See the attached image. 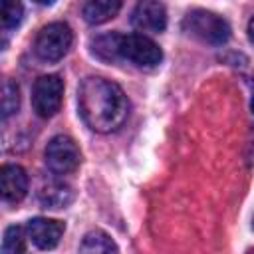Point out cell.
<instances>
[{
    "instance_id": "obj_14",
    "label": "cell",
    "mask_w": 254,
    "mask_h": 254,
    "mask_svg": "<svg viewBox=\"0 0 254 254\" xmlns=\"http://www.w3.org/2000/svg\"><path fill=\"white\" fill-rule=\"evenodd\" d=\"M24 6L20 0H0V20L4 30H12L22 22Z\"/></svg>"
},
{
    "instance_id": "obj_13",
    "label": "cell",
    "mask_w": 254,
    "mask_h": 254,
    "mask_svg": "<svg viewBox=\"0 0 254 254\" xmlns=\"http://www.w3.org/2000/svg\"><path fill=\"white\" fill-rule=\"evenodd\" d=\"M26 228L8 226L2 238V254H22L26 252Z\"/></svg>"
},
{
    "instance_id": "obj_2",
    "label": "cell",
    "mask_w": 254,
    "mask_h": 254,
    "mask_svg": "<svg viewBox=\"0 0 254 254\" xmlns=\"http://www.w3.org/2000/svg\"><path fill=\"white\" fill-rule=\"evenodd\" d=\"M183 30L204 42V44H212V46H222L228 42L230 38V26L228 22L214 14V12H208V10H202V8H196V10H190L185 20H183Z\"/></svg>"
},
{
    "instance_id": "obj_15",
    "label": "cell",
    "mask_w": 254,
    "mask_h": 254,
    "mask_svg": "<svg viewBox=\"0 0 254 254\" xmlns=\"http://www.w3.org/2000/svg\"><path fill=\"white\" fill-rule=\"evenodd\" d=\"M20 107V89L12 79H4L2 85V117L8 119Z\"/></svg>"
},
{
    "instance_id": "obj_10",
    "label": "cell",
    "mask_w": 254,
    "mask_h": 254,
    "mask_svg": "<svg viewBox=\"0 0 254 254\" xmlns=\"http://www.w3.org/2000/svg\"><path fill=\"white\" fill-rule=\"evenodd\" d=\"M123 0H87L83 6V20L91 26L109 22L121 10Z\"/></svg>"
},
{
    "instance_id": "obj_6",
    "label": "cell",
    "mask_w": 254,
    "mask_h": 254,
    "mask_svg": "<svg viewBox=\"0 0 254 254\" xmlns=\"http://www.w3.org/2000/svg\"><path fill=\"white\" fill-rule=\"evenodd\" d=\"M44 159H46V165L52 173L67 175V173L77 169V165L81 161V153H79V147L75 145V141L71 137L56 135L54 139L48 141L46 151H44Z\"/></svg>"
},
{
    "instance_id": "obj_7",
    "label": "cell",
    "mask_w": 254,
    "mask_h": 254,
    "mask_svg": "<svg viewBox=\"0 0 254 254\" xmlns=\"http://www.w3.org/2000/svg\"><path fill=\"white\" fill-rule=\"evenodd\" d=\"M24 228H26V236L34 242V246H38L40 250H52L58 246V242L65 230V224L56 218L38 216V218L28 220L24 224Z\"/></svg>"
},
{
    "instance_id": "obj_16",
    "label": "cell",
    "mask_w": 254,
    "mask_h": 254,
    "mask_svg": "<svg viewBox=\"0 0 254 254\" xmlns=\"http://www.w3.org/2000/svg\"><path fill=\"white\" fill-rule=\"evenodd\" d=\"M248 38H250V42L254 44V18L248 22Z\"/></svg>"
},
{
    "instance_id": "obj_1",
    "label": "cell",
    "mask_w": 254,
    "mask_h": 254,
    "mask_svg": "<svg viewBox=\"0 0 254 254\" xmlns=\"http://www.w3.org/2000/svg\"><path fill=\"white\" fill-rule=\"evenodd\" d=\"M79 115L89 129L95 133L117 131L127 119L129 103L123 89L97 75H89L81 81L77 91Z\"/></svg>"
},
{
    "instance_id": "obj_5",
    "label": "cell",
    "mask_w": 254,
    "mask_h": 254,
    "mask_svg": "<svg viewBox=\"0 0 254 254\" xmlns=\"http://www.w3.org/2000/svg\"><path fill=\"white\" fill-rule=\"evenodd\" d=\"M62 99H64V81L60 79V75L50 73L36 79L32 87V107L38 117L42 119L54 117L62 107Z\"/></svg>"
},
{
    "instance_id": "obj_8",
    "label": "cell",
    "mask_w": 254,
    "mask_h": 254,
    "mask_svg": "<svg viewBox=\"0 0 254 254\" xmlns=\"http://www.w3.org/2000/svg\"><path fill=\"white\" fill-rule=\"evenodd\" d=\"M131 24L141 32H163L167 10L159 0H139L131 12Z\"/></svg>"
},
{
    "instance_id": "obj_17",
    "label": "cell",
    "mask_w": 254,
    "mask_h": 254,
    "mask_svg": "<svg viewBox=\"0 0 254 254\" xmlns=\"http://www.w3.org/2000/svg\"><path fill=\"white\" fill-rule=\"evenodd\" d=\"M34 2H38V4H44V6H48V4H52L54 0H34Z\"/></svg>"
},
{
    "instance_id": "obj_4",
    "label": "cell",
    "mask_w": 254,
    "mask_h": 254,
    "mask_svg": "<svg viewBox=\"0 0 254 254\" xmlns=\"http://www.w3.org/2000/svg\"><path fill=\"white\" fill-rule=\"evenodd\" d=\"M117 60H127L139 67H155L163 60L161 48L143 34H127L117 40Z\"/></svg>"
},
{
    "instance_id": "obj_3",
    "label": "cell",
    "mask_w": 254,
    "mask_h": 254,
    "mask_svg": "<svg viewBox=\"0 0 254 254\" xmlns=\"http://www.w3.org/2000/svg\"><path fill=\"white\" fill-rule=\"evenodd\" d=\"M73 42V34L67 24L64 22H52L44 26L34 42V52L44 62H58L62 60Z\"/></svg>"
},
{
    "instance_id": "obj_9",
    "label": "cell",
    "mask_w": 254,
    "mask_h": 254,
    "mask_svg": "<svg viewBox=\"0 0 254 254\" xmlns=\"http://www.w3.org/2000/svg\"><path fill=\"white\" fill-rule=\"evenodd\" d=\"M2 198L10 204L20 202L28 192V175L20 165H4L0 173Z\"/></svg>"
},
{
    "instance_id": "obj_11",
    "label": "cell",
    "mask_w": 254,
    "mask_h": 254,
    "mask_svg": "<svg viewBox=\"0 0 254 254\" xmlns=\"http://www.w3.org/2000/svg\"><path fill=\"white\" fill-rule=\"evenodd\" d=\"M46 208H64L73 200V189L65 183H48L38 194Z\"/></svg>"
},
{
    "instance_id": "obj_18",
    "label": "cell",
    "mask_w": 254,
    "mask_h": 254,
    "mask_svg": "<svg viewBox=\"0 0 254 254\" xmlns=\"http://www.w3.org/2000/svg\"><path fill=\"white\" fill-rule=\"evenodd\" d=\"M250 109H252V113H254V91H252V101H250Z\"/></svg>"
},
{
    "instance_id": "obj_12",
    "label": "cell",
    "mask_w": 254,
    "mask_h": 254,
    "mask_svg": "<svg viewBox=\"0 0 254 254\" xmlns=\"http://www.w3.org/2000/svg\"><path fill=\"white\" fill-rule=\"evenodd\" d=\"M79 252H117V244L103 230H91L83 236Z\"/></svg>"
}]
</instances>
